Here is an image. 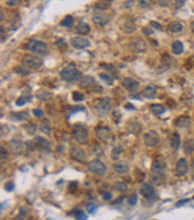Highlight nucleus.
Segmentation results:
<instances>
[{"label":"nucleus","instance_id":"f257e3e1","mask_svg":"<svg viewBox=\"0 0 194 220\" xmlns=\"http://www.w3.org/2000/svg\"><path fill=\"white\" fill-rule=\"evenodd\" d=\"M60 77H61V79H64L65 82L73 83V82L79 80V79L82 78V74H80V72H79L73 65H70V66H66L65 68L61 69Z\"/></svg>","mask_w":194,"mask_h":220},{"label":"nucleus","instance_id":"f03ea898","mask_svg":"<svg viewBox=\"0 0 194 220\" xmlns=\"http://www.w3.org/2000/svg\"><path fill=\"white\" fill-rule=\"evenodd\" d=\"M25 47H26L28 50L39 54V55H46L47 52H48L46 43L42 42V41H39V40H30Z\"/></svg>","mask_w":194,"mask_h":220},{"label":"nucleus","instance_id":"7ed1b4c3","mask_svg":"<svg viewBox=\"0 0 194 220\" xmlns=\"http://www.w3.org/2000/svg\"><path fill=\"white\" fill-rule=\"evenodd\" d=\"M72 134H73V138L76 139V141L79 144H86L88 143L89 134H88V130L83 124H79V123L74 124L73 129H72Z\"/></svg>","mask_w":194,"mask_h":220},{"label":"nucleus","instance_id":"20e7f679","mask_svg":"<svg viewBox=\"0 0 194 220\" xmlns=\"http://www.w3.org/2000/svg\"><path fill=\"white\" fill-rule=\"evenodd\" d=\"M88 170L92 174L97 175V176H103L107 172V166L104 163H102L101 160L93 159L88 163Z\"/></svg>","mask_w":194,"mask_h":220},{"label":"nucleus","instance_id":"39448f33","mask_svg":"<svg viewBox=\"0 0 194 220\" xmlns=\"http://www.w3.org/2000/svg\"><path fill=\"white\" fill-rule=\"evenodd\" d=\"M22 62H23V66H26V67L32 68V69L40 68V67L42 66V60H41V58L36 56V55H31V54L24 55L23 59H22Z\"/></svg>","mask_w":194,"mask_h":220},{"label":"nucleus","instance_id":"423d86ee","mask_svg":"<svg viewBox=\"0 0 194 220\" xmlns=\"http://www.w3.org/2000/svg\"><path fill=\"white\" fill-rule=\"evenodd\" d=\"M110 108H111V99L108 98V97L98 99V102L96 104V109H97L98 114L101 115L108 114L109 111H110Z\"/></svg>","mask_w":194,"mask_h":220},{"label":"nucleus","instance_id":"0eeeda50","mask_svg":"<svg viewBox=\"0 0 194 220\" xmlns=\"http://www.w3.org/2000/svg\"><path fill=\"white\" fill-rule=\"evenodd\" d=\"M8 148L13 154H22L25 150V144L19 139H12L8 143Z\"/></svg>","mask_w":194,"mask_h":220},{"label":"nucleus","instance_id":"6e6552de","mask_svg":"<svg viewBox=\"0 0 194 220\" xmlns=\"http://www.w3.org/2000/svg\"><path fill=\"white\" fill-rule=\"evenodd\" d=\"M70 153L72 159L78 160V161H84L86 158V154L85 152H84V150L80 148V147H78V146H72Z\"/></svg>","mask_w":194,"mask_h":220},{"label":"nucleus","instance_id":"1a4fd4ad","mask_svg":"<svg viewBox=\"0 0 194 220\" xmlns=\"http://www.w3.org/2000/svg\"><path fill=\"white\" fill-rule=\"evenodd\" d=\"M92 22L98 26H106L109 23V17L103 12H97L92 16Z\"/></svg>","mask_w":194,"mask_h":220},{"label":"nucleus","instance_id":"9d476101","mask_svg":"<svg viewBox=\"0 0 194 220\" xmlns=\"http://www.w3.org/2000/svg\"><path fill=\"white\" fill-rule=\"evenodd\" d=\"M158 140H159V138L155 132H149V133H145V135H144V143L148 147L156 146L158 144Z\"/></svg>","mask_w":194,"mask_h":220},{"label":"nucleus","instance_id":"9b49d317","mask_svg":"<svg viewBox=\"0 0 194 220\" xmlns=\"http://www.w3.org/2000/svg\"><path fill=\"white\" fill-rule=\"evenodd\" d=\"M131 49L134 53H144L146 50V43L140 38H135L131 42Z\"/></svg>","mask_w":194,"mask_h":220},{"label":"nucleus","instance_id":"f8f14e48","mask_svg":"<svg viewBox=\"0 0 194 220\" xmlns=\"http://www.w3.org/2000/svg\"><path fill=\"white\" fill-rule=\"evenodd\" d=\"M71 44L74 47V48H77V49H85L88 47L90 46V42H89V40H86L84 37H73L71 40Z\"/></svg>","mask_w":194,"mask_h":220},{"label":"nucleus","instance_id":"ddd939ff","mask_svg":"<svg viewBox=\"0 0 194 220\" xmlns=\"http://www.w3.org/2000/svg\"><path fill=\"white\" fill-rule=\"evenodd\" d=\"M165 167H167L165 161L162 158H159L152 163V172L155 175H164Z\"/></svg>","mask_w":194,"mask_h":220},{"label":"nucleus","instance_id":"4468645a","mask_svg":"<svg viewBox=\"0 0 194 220\" xmlns=\"http://www.w3.org/2000/svg\"><path fill=\"white\" fill-rule=\"evenodd\" d=\"M155 188L150 183H145V184L141 185V188H140V195L141 196H144L145 199H150V197L155 196Z\"/></svg>","mask_w":194,"mask_h":220},{"label":"nucleus","instance_id":"2eb2a0df","mask_svg":"<svg viewBox=\"0 0 194 220\" xmlns=\"http://www.w3.org/2000/svg\"><path fill=\"white\" fill-rule=\"evenodd\" d=\"M188 171V164H187V160L185 158H181L179 159V161L176 163V175L179 177H182L185 176Z\"/></svg>","mask_w":194,"mask_h":220},{"label":"nucleus","instance_id":"dca6fc26","mask_svg":"<svg viewBox=\"0 0 194 220\" xmlns=\"http://www.w3.org/2000/svg\"><path fill=\"white\" fill-rule=\"evenodd\" d=\"M138 82L135 80V79H133L131 77H127V78H125L124 80H122V86H124L125 89H127L128 91H134V90H137L138 89Z\"/></svg>","mask_w":194,"mask_h":220},{"label":"nucleus","instance_id":"f3484780","mask_svg":"<svg viewBox=\"0 0 194 220\" xmlns=\"http://www.w3.org/2000/svg\"><path fill=\"white\" fill-rule=\"evenodd\" d=\"M96 134H97V138L100 139V140H103V141H107L110 135H111V133H110V129L107 128V127H97L96 129Z\"/></svg>","mask_w":194,"mask_h":220},{"label":"nucleus","instance_id":"a211bd4d","mask_svg":"<svg viewBox=\"0 0 194 220\" xmlns=\"http://www.w3.org/2000/svg\"><path fill=\"white\" fill-rule=\"evenodd\" d=\"M141 95H143L145 98H148V99L155 98L156 95H157V89H156L155 86H152V85H149V86H146V87L143 90Z\"/></svg>","mask_w":194,"mask_h":220},{"label":"nucleus","instance_id":"6ab92c4d","mask_svg":"<svg viewBox=\"0 0 194 220\" xmlns=\"http://www.w3.org/2000/svg\"><path fill=\"white\" fill-rule=\"evenodd\" d=\"M168 29H169L170 32L177 34V32H181V31H182V29H183V25H182V23L179 22V21H174V22L169 23V25H168Z\"/></svg>","mask_w":194,"mask_h":220},{"label":"nucleus","instance_id":"aec40b11","mask_svg":"<svg viewBox=\"0 0 194 220\" xmlns=\"http://www.w3.org/2000/svg\"><path fill=\"white\" fill-rule=\"evenodd\" d=\"M113 169H114V171L117 172V174H127L128 172V170H130V167L127 164H125V163H115L114 165H113Z\"/></svg>","mask_w":194,"mask_h":220},{"label":"nucleus","instance_id":"412c9836","mask_svg":"<svg viewBox=\"0 0 194 220\" xmlns=\"http://www.w3.org/2000/svg\"><path fill=\"white\" fill-rule=\"evenodd\" d=\"M93 84H95V79H93L92 77L85 76V77H82V78H80V86L84 87V89H88V87L92 86Z\"/></svg>","mask_w":194,"mask_h":220},{"label":"nucleus","instance_id":"4be33fe9","mask_svg":"<svg viewBox=\"0 0 194 220\" xmlns=\"http://www.w3.org/2000/svg\"><path fill=\"white\" fill-rule=\"evenodd\" d=\"M171 50L175 55H181L183 53V43L181 41H175L171 44Z\"/></svg>","mask_w":194,"mask_h":220},{"label":"nucleus","instance_id":"5701e85b","mask_svg":"<svg viewBox=\"0 0 194 220\" xmlns=\"http://www.w3.org/2000/svg\"><path fill=\"white\" fill-rule=\"evenodd\" d=\"M171 147L174 148V150H179L180 148V145H181V138H180V134L177 132H175L174 134H173V137H171Z\"/></svg>","mask_w":194,"mask_h":220},{"label":"nucleus","instance_id":"b1692460","mask_svg":"<svg viewBox=\"0 0 194 220\" xmlns=\"http://www.w3.org/2000/svg\"><path fill=\"white\" fill-rule=\"evenodd\" d=\"M150 109H151V111L155 115H157V116H159V115H162L165 113V106H163L162 104H152V105L150 106Z\"/></svg>","mask_w":194,"mask_h":220},{"label":"nucleus","instance_id":"393cba45","mask_svg":"<svg viewBox=\"0 0 194 220\" xmlns=\"http://www.w3.org/2000/svg\"><path fill=\"white\" fill-rule=\"evenodd\" d=\"M10 117L13 121H24L28 117V113L26 111H22V113H12L10 115Z\"/></svg>","mask_w":194,"mask_h":220},{"label":"nucleus","instance_id":"a878e982","mask_svg":"<svg viewBox=\"0 0 194 220\" xmlns=\"http://www.w3.org/2000/svg\"><path fill=\"white\" fill-rule=\"evenodd\" d=\"M183 148H185V153H186V154L193 153L194 152V140H192V139L187 140L186 143H185V145H183Z\"/></svg>","mask_w":194,"mask_h":220},{"label":"nucleus","instance_id":"bb28decb","mask_svg":"<svg viewBox=\"0 0 194 220\" xmlns=\"http://www.w3.org/2000/svg\"><path fill=\"white\" fill-rule=\"evenodd\" d=\"M24 130H25L29 135H34V134L36 133V130H37V126H36L35 123H26V124L24 126Z\"/></svg>","mask_w":194,"mask_h":220},{"label":"nucleus","instance_id":"cd10ccee","mask_svg":"<svg viewBox=\"0 0 194 220\" xmlns=\"http://www.w3.org/2000/svg\"><path fill=\"white\" fill-rule=\"evenodd\" d=\"M41 130L43 132V133H46L47 135H49L50 133H52V127H50V124H49V122L47 121V120H45V121L41 122Z\"/></svg>","mask_w":194,"mask_h":220},{"label":"nucleus","instance_id":"c85d7f7f","mask_svg":"<svg viewBox=\"0 0 194 220\" xmlns=\"http://www.w3.org/2000/svg\"><path fill=\"white\" fill-rule=\"evenodd\" d=\"M77 31L79 32V34H88V32L90 31V26H89V24L82 22L80 24H78Z\"/></svg>","mask_w":194,"mask_h":220},{"label":"nucleus","instance_id":"c756f323","mask_svg":"<svg viewBox=\"0 0 194 220\" xmlns=\"http://www.w3.org/2000/svg\"><path fill=\"white\" fill-rule=\"evenodd\" d=\"M122 147L121 146H117V147H114L113 150H111V158L114 160H117L119 159V157L121 156V153H122Z\"/></svg>","mask_w":194,"mask_h":220},{"label":"nucleus","instance_id":"7c9ffc66","mask_svg":"<svg viewBox=\"0 0 194 220\" xmlns=\"http://www.w3.org/2000/svg\"><path fill=\"white\" fill-rule=\"evenodd\" d=\"M73 22H74L73 17L69 15V16H66V17L61 21V25L62 26H66V28H70V26L73 25Z\"/></svg>","mask_w":194,"mask_h":220},{"label":"nucleus","instance_id":"2f4dec72","mask_svg":"<svg viewBox=\"0 0 194 220\" xmlns=\"http://www.w3.org/2000/svg\"><path fill=\"white\" fill-rule=\"evenodd\" d=\"M121 29L126 32H134L137 30V26L134 25L133 23H124L121 25Z\"/></svg>","mask_w":194,"mask_h":220},{"label":"nucleus","instance_id":"473e14b6","mask_svg":"<svg viewBox=\"0 0 194 220\" xmlns=\"http://www.w3.org/2000/svg\"><path fill=\"white\" fill-rule=\"evenodd\" d=\"M114 188L117 190V191H121V193H125L126 190L128 189V187H127V184L124 182H116L114 184Z\"/></svg>","mask_w":194,"mask_h":220},{"label":"nucleus","instance_id":"72a5a7b5","mask_svg":"<svg viewBox=\"0 0 194 220\" xmlns=\"http://www.w3.org/2000/svg\"><path fill=\"white\" fill-rule=\"evenodd\" d=\"M29 99H30V96L28 95V96H22V97H19V98L17 99L16 101V105L17 106H22V105H24L26 102H29Z\"/></svg>","mask_w":194,"mask_h":220},{"label":"nucleus","instance_id":"f704fd0d","mask_svg":"<svg viewBox=\"0 0 194 220\" xmlns=\"http://www.w3.org/2000/svg\"><path fill=\"white\" fill-rule=\"evenodd\" d=\"M34 141L37 145H40L41 147H48V146H49V144H48V141H47L46 139H43V138H41V137H36Z\"/></svg>","mask_w":194,"mask_h":220},{"label":"nucleus","instance_id":"c9c22d12","mask_svg":"<svg viewBox=\"0 0 194 220\" xmlns=\"http://www.w3.org/2000/svg\"><path fill=\"white\" fill-rule=\"evenodd\" d=\"M74 219L76 220H88V217L85 215V213L80 209H78L74 212Z\"/></svg>","mask_w":194,"mask_h":220},{"label":"nucleus","instance_id":"e433bc0d","mask_svg":"<svg viewBox=\"0 0 194 220\" xmlns=\"http://www.w3.org/2000/svg\"><path fill=\"white\" fill-rule=\"evenodd\" d=\"M177 126L179 127H187L189 124V117H180L177 119Z\"/></svg>","mask_w":194,"mask_h":220},{"label":"nucleus","instance_id":"4c0bfd02","mask_svg":"<svg viewBox=\"0 0 194 220\" xmlns=\"http://www.w3.org/2000/svg\"><path fill=\"white\" fill-rule=\"evenodd\" d=\"M72 98H73V101H76V102H82L84 99V96H83V93H80L79 91H74L72 93Z\"/></svg>","mask_w":194,"mask_h":220},{"label":"nucleus","instance_id":"58836bf2","mask_svg":"<svg viewBox=\"0 0 194 220\" xmlns=\"http://www.w3.org/2000/svg\"><path fill=\"white\" fill-rule=\"evenodd\" d=\"M100 78H101L102 80H104L107 84H109V85L113 84V78L109 76V74H107V73H101V74H100Z\"/></svg>","mask_w":194,"mask_h":220},{"label":"nucleus","instance_id":"ea45409f","mask_svg":"<svg viewBox=\"0 0 194 220\" xmlns=\"http://www.w3.org/2000/svg\"><path fill=\"white\" fill-rule=\"evenodd\" d=\"M15 71L17 72V73H19V74H22V76H28L30 72L28 71L26 68H24L23 66H17L15 68Z\"/></svg>","mask_w":194,"mask_h":220},{"label":"nucleus","instance_id":"a19ab883","mask_svg":"<svg viewBox=\"0 0 194 220\" xmlns=\"http://www.w3.org/2000/svg\"><path fill=\"white\" fill-rule=\"evenodd\" d=\"M25 214H26V209L22 207L21 209H19V213H18V217L16 218V220H23L25 218Z\"/></svg>","mask_w":194,"mask_h":220},{"label":"nucleus","instance_id":"79ce46f5","mask_svg":"<svg viewBox=\"0 0 194 220\" xmlns=\"http://www.w3.org/2000/svg\"><path fill=\"white\" fill-rule=\"evenodd\" d=\"M143 34H144L145 36H151V35L154 34V30L151 29V26H144V28H143Z\"/></svg>","mask_w":194,"mask_h":220},{"label":"nucleus","instance_id":"37998d69","mask_svg":"<svg viewBox=\"0 0 194 220\" xmlns=\"http://www.w3.org/2000/svg\"><path fill=\"white\" fill-rule=\"evenodd\" d=\"M137 202H138V196L135 194H133L132 196L130 197V200H128V204H130V206H134L137 205Z\"/></svg>","mask_w":194,"mask_h":220},{"label":"nucleus","instance_id":"c03bdc74","mask_svg":"<svg viewBox=\"0 0 194 220\" xmlns=\"http://www.w3.org/2000/svg\"><path fill=\"white\" fill-rule=\"evenodd\" d=\"M55 44H56V47H59V48H65L66 47V42H65L64 38H58L56 42H55Z\"/></svg>","mask_w":194,"mask_h":220},{"label":"nucleus","instance_id":"a18cd8bd","mask_svg":"<svg viewBox=\"0 0 194 220\" xmlns=\"http://www.w3.org/2000/svg\"><path fill=\"white\" fill-rule=\"evenodd\" d=\"M102 196H103V199H104L106 201H110V200L113 199V194H111V191H103Z\"/></svg>","mask_w":194,"mask_h":220},{"label":"nucleus","instance_id":"49530a36","mask_svg":"<svg viewBox=\"0 0 194 220\" xmlns=\"http://www.w3.org/2000/svg\"><path fill=\"white\" fill-rule=\"evenodd\" d=\"M96 211H97V206L96 205H92V204H89V205H88V212L90 213V214L96 213Z\"/></svg>","mask_w":194,"mask_h":220},{"label":"nucleus","instance_id":"de8ad7c7","mask_svg":"<svg viewBox=\"0 0 194 220\" xmlns=\"http://www.w3.org/2000/svg\"><path fill=\"white\" fill-rule=\"evenodd\" d=\"M13 188H15V183L13 182H7L5 184V190L6 191H12Z\"/></svg>","mask_w":194,"mask_h":220},{"label":"nucleus","instance_id":"09e8293b","mask_svg":"<svg viewBox=\"0 0 194 220\" xmlns=\"http://www.w3.org/2000/svg\"><path fill=\"white\" fill-rule=\"evenodd\" d=\"M32 113H34V115H35L36 117H42V116L45 115L43 110H41V109H34V110H32Z\"/></svg>","mask_w":194,"mask_h":220},{"label":"nucleus","instance_id":"8fccbe9b","mask_svg":"<svg viewBox=\"0 0 194 220\" xmlns=\"http://www.w3.org/2000/svg\"><path fill=\"white\" fill-rule=\"evenodd\" d=\"M151 2H152V0H139L140 6H143V7H148V6H150Z\"/></svg>","mask_w":194,"mask_h":220},{"label":"nucleus","instance_id":"3c124183","mask_svg":"<svg viewBox=\"0 0 194 220\" xmlns=\"http://www.w3.org/2000/svg\"><path fill=\"white\" fill-rule=\"evenodd\" d=\"M150 26H151V28H155V29H158V30L162 29V25L159 23H157V22H155V21H151V22H150Z\"/></svg>","mask_w":194,"mask_h":220},{"label":"nucleus","instance_id":"603ef678","mask_svg":"<svg viewBox=\"0 0 194 220\" xmlns=\"http://www.w3.org/2000/svg\"><path fill=\"white\" fill-rule=\"evenodd\" d=\"M0 151H1V160L6 159V157H7V151H6V148H5V146H1V148H0Z\"/></svg>","mask_w":194,"mask_h":220},{"label":"nucleus","instance_id":"864d4df0","mask_svg":"<svg viewBox=\"0 0 194 220\" xmlns=\"http://www.w3.org/2000/svg\"><path fill=\"white\" fill-rule=\"evenodd\" d=\"M8 6H16L19 4V0H5Z\"/></svg>","mask_w":194,"mask_h":220},{"label":"nucleus","instance_id":"5fc2aeb1","mask_svg":"<svg viewBox=\"0 0 194 220\" xmlns=\"http://www.w3.org/2000/svg\"><path fill=\"white\" fill-rule=\"evenodd\" d=\"M133 6H134V0H127V1L125 2V7L126 8L133 7Z\"/></svg>","mask_w":194,"mask_h":220},{"label":"nucleus","instance_id":"6e6d98bb","mask_svg":"<svg viewBox=\"0 0 194 220\" xmlns=\"http://www.w3.org/2000/svg\"><path fill=\"white\" fill-rule=\"evenodd\" d=\"M95 8H96V10H98V8H100V10H107L108 6L104 5V4H96V5H95Z\"/></svg>","mask_w":194,"mask_h":220},{"label":"nucleus","instance_id":"4d7b16f0","mask_svg":"<svg viewBox=\"0 0 194 220\" xmlns=\"http://www.w3.org/2000/svg\"><path fill=\"white\" fill-rule=\"evenodd\" d=\"M187 202H189V199H185V200H181L179 202H176V207H181L182 205H185Z\"/></svg>","mask_w":194,"mask_h":220},{"label":"nucleus","instance_id":"13d9d810","mask_svg":"<svg viewBox=\"0 0 194 220\" xmlns=\"http://www.w3.org/2000/svg\"><path fill=\"white\" fill-rule=\"evenodd\" d=\"M185 2H186V0H175V4L177 7H182L185 5Z\"/></svg>","mask_w":194,"mask_h":220},{"label":"nucleus","instance_id":"bf43d9fd","mask_svg":"<svg viewBox=\"0 0 194 220\" xmlns=\"http://www.w3.org/2000/svg\"><path fill=\"white\" fill-rule=\"evenodd\" d=\"M158 2H159V5H162V6H168V5L170 4V0H158Z\"/></svg>","mask_w":194,"mask_h":220},{"label":"nucleus","instance_id":"052dcab7","mask_svg":"<svg viewBox=\"0 0 194 220\" xmlns=\"http://www.w3.org/2000/svg\"><path fill=\"white\" fill-rule=\"evenodd\" d=\"M126 108H127V109H134V106H133L132 104H127V105H126Z\"/></svg>","mask_w":194,"mask_h":220},{"label":"nucleus","instance_id":"680f3d73","mask_svg":"<svg viewBox=\"0 0 194 220\" xmlns=\"http://www.w3.org/2000/svg\"><path fill=\"white\" fill-rule=\"evenodd\" d=\"M1 21H4V11L1 10Z\"/></svg>","mask_w":194,"mask_h":220},{"label":"nucleus","instance_id":"e2e57ef3","mask_svg":"<svg viewBox=\"0 0 194 220\" xmlns=\"http://www.w3.org/2000/svg\"><path fill=\"white\" fill-rule=\"evenodd\" d=\"M192 29H193V32H194V23L192 24Z\"/></svg>","mask_w":194,"mask_h":220},{"label":"nucleus","instance_id":"0e129e2a","mask_svg":"<svg viewBox=\"0 0 194 220\" xmlns=\"http://www.w3.org/2000/svg\"><path fill=\"white\" fill-rule=\"evenodd\" d=\"M101 1H110V0H101Z\"/></svg>","mask_w":194,"mask_h":220}]
</instances>
